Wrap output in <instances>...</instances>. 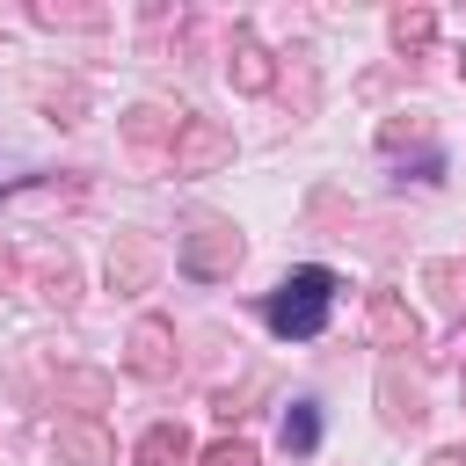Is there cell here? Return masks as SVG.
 <instances>
[{
	"label": "cell",
	"instance_id": "obj_1",
	"mask_svg": "<svg viewBox=\"0 0 466 466\" xmlns=\"http://www.w3.org/2000/svg\"><path fill=\"white\" fill-rule=\"evenodd\" d=\"M328 299H335V277H328V269H299V277H284V291L269 299V328L313 335L320 313H328Z\"/></svg>",
	"mask_w": 466,
	"mask_h": 466
},
{
	"label": "cell",
	"instance_id": "obj_2",
	"mask_svg": "<svg viewBox=\"0 0 466 466\" xmlns=\"http://www.w3.org/2000/svg\"><path fill=\"white\" fill-rule=\"evenodd\" d=\"M284 444H313V415H291L284 422Z\"/></svg>",
	"mask_w": 466,
	"mask_h": 466
}]
</instances>
